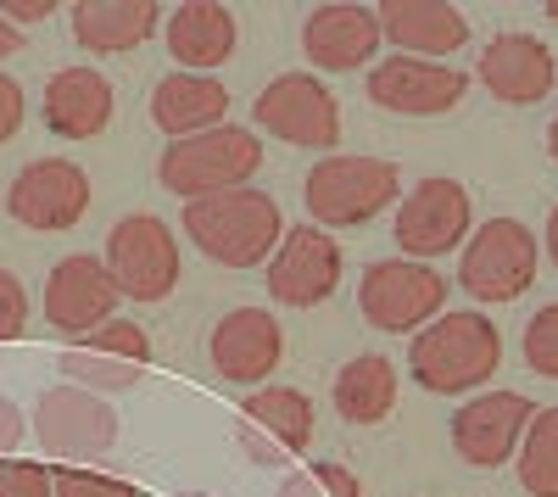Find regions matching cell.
<instances>
[{"instance_id":"cell-13","label":"cell","mask_w":558,"mask_h":497,"mask_svg":"<svg viewBox=\"0 0 558 497\" xmlns=\"http://www.w3.org/2000/svg\"><path fill=\"white\" fill-rule=\"evenodd\" d=\"M62 375H68V386H84L96 397L134 391L140 380L151 375V336L140 330L134 319H112V325H101V330H89V336L62 347Z\"/></svg>"},{"instance_id":"cell-18","label":"cell","mask_w":558,"mask_h":497,"mask_svg":"<svg viewBox=\"0 0 558 497\" xmlns=\"http://www.w3.org/2000/svg\"><path fill=\"white\" fill-rule=\"evenodd\" d=\"M380 12L357 7V0H330V7H313L302 23V51L318 73H357L375 68L380 57Z\"/></svg>"},{"instance_id":"cell-15","label":"cell","mask_w":558,"mask_h":497,"mask_svg":"<svg viewBox=\"0 0 558 497\" xmlns=\"http://www.w3.org/2000/svg\"><path fill=\"white\" fill-rule=\"evenodd\" d=\"M118 286L107 275L101 252H68L51 275H45V325L62 330L68 341L89 336L118 319Z\"/></svg>"},{"instance_id":"cell-4","label":"cell","mask_w":558,"mask_h":497,"mask_svg":"<svg viewBox=\"0 0 558 497\" xmlns=\"http://www.w3.org/2000/svg\"><path fill=\"white\" fill-rule=\"evenodd\" d=\"M263 168V134L246 123H218L191 141H168L157 157V185L179 202H207L223 191L252 185V173Z\"/></svg>"},{"instance_id":"cell-24","label":"cell","mask_w":558,"mask_h":497,"mask_svg":"<svg viewBox=\"0 0 558 497\" xmlns=\"http://www.w3.org/2000/svg\"><path fill=\"white\" fill-rule=\"evenodd\" d=\"M68 23H73L78 51L123 57V51H140L162 28V7L157 0H78V7H68Z\"/></svg>"},{"instance_id":"cell-39","label":"cell","mask_w":558,"mask_h":497,"mask_svg":"<svg viewBox=\"0 0 558 497\" xmlns=\"http://www.w3.org/2000/svg\"><path fill=\"white\" fill-rule=\"evenodd\" d=\"M547 23H558V0H547Z\"/></svg>"},{"instance_id":"cell-5","label":"cell","mask_w":558,"mask_h":497,"mask_svg":"<svg viewBox=\"0 0 558 497\" xmlns=\"http://www.w3.org/2000/svg\"><path fill=\"white\" fill-rule=\"evenodd\" d=\"M357 313L380 336H418L436 313H447V275L436 263L380 257L357 280Z\"/></svg>"},{"instance_id":"cell-12","label":"cell","mask_w":558,"mask_h":497,"mask_svg":"<svg viewBox=\"0 0 558 497\" xmlns=\"http://www.w3.org/2000/svg\"><path fill=\"white\" fill-rule=\"evenodd\" d=\"M7 213L34 235H62L89 213V173L73 157H34L7 185Z\"/></svg>"},{"instance_id":"cell-23","label":"cell","mask_w":558,"mask_h":497,"mask_svg":"<svg viewBox=\"0 0 558 497\" xmlns=\"http://www.w3.org/2000/svg\"><path fill=\"white\" fill-rule=\"evenodd\" d=\"M112 107H118V96H112V78L101 68L73 62V68H57L45 78L39 112H45V129L62 134V141H96L112 123Z\"/></svg>"},{"instance_id":"cell-36","label":"cell","mask_w":558,"mask_h":497,"mask_svg":"<svg viewBox=\"0 0 558 497\" xmlns=\"http://www.w3.org/2000/svg\"><path fill=\"white\" fill-rule=\"evenodd\" d=\"M23 45H28V34H23V28H12L7 17H0V62H7V57H17Z\"/></svg>"},{"instance_id":"cell-32","label":"cell","mask_w":558,"mask_h":497,"mask_svg":"<svg viewBox=\"0 0 558 497\" xmlns=\"http://www.w3.org/2000/svg\"><path fill=\"white\" fill-rule=\"evenodd\" d=\"M0 497H51V470L28 459L0 464Z\"/></svg>"},{"instance_id":"cell-7","label":"cell","mask_w":558,"mask_h":497,"mask_svg":"<svg viewBox=\"0 0 558 497\" xmlns=\"http://www.w3.org/2000/svg\"><path fill=\"white\" fill-rule=\"evenodd\" d=\"M101 263L118 286L123 302H168L184 280V257H179V235L157 213H129L112 223V235L101 246Z\"/></svg>"},{"instance_id":"cell-26","label":"cell","mask_w":558,"mask_h":497,"mask_svg":"<svg viewBox=\"0 0 558 497\" xmlns=\"http://www.w3.org/2000/svg\"><path fill=\"white\" fill-rule=\"evenodd\" d=\"M397 391H402L397 364H391V357H380V352L347 357L341 375H336V386H330L336 414H341L347 425H380V420L397 409Z\"/></svg>"},{"instance_id":"cell-30","label":"cell","mask_w":558,"mask_h":497,"mask_svg":"<svg viewBox=\"0 0 558 497\" xmlns=\"http://www.w3.org/2000/svg\"><path fill=\"white\" fill-rule=\"evenodd\" d=\"M51 497H140L134 481L96 475V470H51Z\"/></svg>"},{"instance_id":"cell-10","label":"cell","mask_w":558,"mask_h":497,"mask_svg":"<svg viewBox=\"0 0 558 497\" xmlns=\"http://www.w3.org/2000/svg\"><path fill=\"white\" fill-rule=\"evenodd\" d=\"M475 230V207H470V191L458 179H418V185L402 191V202L391 207V241L402 257L413 263H430V257H447L470 241Z\"/></svg>"},{"instance_id":"cell-40","label":"cell","mask_w":558,"mask_h":497,"mask_svg":"<svg viewBox=\"0 0 558 497\" xmlns=\"http://www.w3.org/2000/svg\"><path fill=\"white\" fill-rule=\"evenodd\" d=\"M191 497H207V492H191Z\"/></svg>"},{"instance_id":"cell-2","label":"cell","mask_w":558,"mask_h":497,"mask_svg":"<svg viewBox=\"0 0 558 497\" xmlns=\"http://www.w3.org/2000/svg\"><path fill=\"white\" fill-rule=\"evenodd\" d=\"M179 223H184V241L218 268H263L291 230L279 202L257 185L223 191V196H207V202H184Z\"/></svg>"},{"instance_id":"cell-31","label":"cell","mask_w":558,"mask_h":497,"mask_svg":"<svg viewBox=\"0 0 558 497\" xmlns=\"http://www.w3.org/2000/svg\"><path fill=\"white\" fill-rule=\"evenodd\" d=\"M28 330V291L12 268H0V341H17Z\"/></svg>"},{"instance_id":"cell-17","label":"cell","mask_w":558,"mask_h":497,"mask_svg":"<svg viewBox=\"0 0 558 497\" xmlns=\"http://www.w3.org/2000/svg\"><path fill=\"white\" fill-rule=\"evenodd\" d=\"M536 414L525 391H475L452 414V453L470 470H497L520 453V436Z\"/></svg>"},{"instance_id":"cell-33","label":"cell","mask_w":558,"mask_h":497,"mask_svg":"<svg viewBox=\"0 0 558 497\" xmlns=\"http://www.w3.org/2000/svg\"><path fill=\"white\" fill-rule=\"evenodd\" d=\"M23 118H28V96H23V84H17L7 68H0V146L17 141Z\"/></svg>"},{"instance_id":"cell-3","label":"cell","mask_w":558,"mask_h":497,"mask_svg":"<svg viewBox=\"0 0 558 497\" xmlns=\"http://www.w3.org/2000/svg\"><path fill=\"white\" fill-rule=\"evenodd\" d=\"M397 202H402V168L391 157L330 151L302 179V207H307V223H318V230H363Z\"/></svg>"},{"instance_id":"cell-19","label":"cell","mask_w":558,"mask_h":497,"mask_svg":"<svg viewBox=\"0 0 558 497\" xmlns=\"http://www.w3.org/2000/svg\"><path fill=\"white\" fill-rule=\"evenodd\" d=\"M470 78H481L502 107H536V101L553 96V84H558V57H553L547 39H536L525 28H508L481 51Z\"/></svg>"},{"instance_id":"cell-1","label":"cell","mask_w":558,"mask_h":497,"mask_svg":"<svg viewBox=\"0 0 558 497\" xmlns=\"http://www.w3.org/2000/svg\"><path fill=\"white\" fill-rule=\"evenodd\" d=\"M502 369V336L481 307H452L408 341V375L430 397H463Z\"/></svg>"},{"instance_id":"cell-34","label":"cell","mask_w":558,"mask_h":497,"mask_svg":"<svg viewBox=\"0 0 558 497\" xmlns=\"http://www.w3.org/2000/svg\"><path fill=\"white\" fill-rule=\"evenodd\" d=\"M0 17H7L12 28L51 23V17H57V0H0Z\"/></svg>"},{"instance_id":"cell-14","label":"cell","mask_w":558,"mask_h":497,"mask_svg":"<svg viewBox=\"0 0 558 497\" xmlns=\"http://www.w3.org/2000/svg\"><path fill=\"white\" fill-rule=\"evenodd\" d=\"M470 73H458L452 62H425V57H386L368 68L363 89L380 112L397 118H441L470 96Z\"/></svg>"},{"instance_id":"cell-38","label":"cell","mask_w":558,"mask_h":497,"mask_svg":"<svg viewBox=\"0 0 558 497\" xmlns=\"http://www.w3.org/2000/svg\"><path fill=\"white\" fill-rule=\"evenodd\" d=\"M547 157L558 162V112H553V123H547Z\"/></svg>"},{"instance_id":"cell-29","label":"cell","mask_w":558,"mask_h":497,"mask_svg":"<svg viewBox=\"0 0 558 497\" xmlns=\"http://www.w3.org/2000/svg\"><path fill=\"white\" fill-rule=\"evenodd\" d=\"M525 369L542 375V380H558V302L536 307L531 325H525Z\"/></svg>"},{"instance_id":"cell-6","label":"cell","mask_w":558,"mask_h":497,"mask_svg":"<svg viewBox=\"0 0 558 497\" xmlns=\"http://www.w3.org/2000/svg\"><path fill=\"white\" fill-rule=\"evenodd\" d=\"M542 246L520 218H486L470 230V241L458 246V286L475 302H520L536 286Z\"/></svg>"},{"instance_id":"cell-11","label":"cell","mask_w":558,"mask_h":497,"mask_svg":"<svg viewBox=\"0 0 558 497\" xmlns=\"http://www.w3.org/2000/svg\"><path fill=\"white\" fill-rule=\"evenodd\" d=\"M235 441L257 470H286L313 447V397L296 386L252 391L235 414Z\"/></svg>"},{"instance_id":"cell-25","label":"cell","mask_w":558,"mask_h":497,"mask_svg":"<svg viewBox=\"0 0 558 497\" xmlns=\"http://www.w3.org/2000/svg\"><path fill=\"white\" fill-rule=\"evenodd\" d=\"M151 123L168 141H191L218 123H229V89L213 73H168L151 89Z\"/></svg>"},{"instance_id":"cell-21","label":"cell","mask_w":558,"mask_h":497,"mask_svg":"<svg viewBox=\"0 0 558 497\" xmlns=\"http://www.w3.org/2000/svg\"><path fill=\"white\" fill-rule=\"evenodd\" d=\"M380 39L391 45V57H425L447 62L452 51L470 45V17L447 0H380Z\"/></svg>"},{"instance_id":"cell-22","label":"cell","mask_w":558,"mask_h":497,"mask_svg":"<svg viewBox=\"0 0 558 497\" xmlns=\"http://www.w3.org/2000/svg\"><path fill=\"white\" fill-rule=\"evenodd\" d=\"M162 45L173 57V73H213L235 57L241 23L218 0H184V7L162 12Z\"/></svg>"},{"instance_id":"cell-28","label":"cell","mask_w":558,"mask_h":497,"mask_svg":"<svg viewBox=\"0 0 558 497\" xmlns=\"http://www.w3.org/2000/svg\"><path fill=\"white\" fill-rule=\"evenodd\" d=\"M274 497H363V486H357V475H352L347 464L318 459V464H307V470H291L286 481H279Z\"/></svg>"},{"instance_id":"cell-27","label":"cell","mask_w":558,"mask_h":497,"mask_svg":"<svg viewBox=\"0 0 558 497\" xmlns=\"http://www.w3.org/2000/svg\"><path fill=\"white\" fill-rule=\"evenodd\" d=\"M520 486L531 497H558V409H536L525 436H520V453H514Z\"/></svg>"},{"instance_id":"cell-9","label":"cell","mask_w":558,"mask_h":497,"mask_svg":"<svg viewBox=\"0 0 558 497\" xmlns=\"http://www.w3.org/2000/svg\"><path fill=\"white\" fill-rule=\"evenodd\" d=\"M34 441L45 447V459H57L68 470H89L118 447V414L107 397L84 391V386H51V391H39Z\"/></svg>"},{"instance_id":"cell-35","label":"cell","mask_w":558,"mask_h":497,"mask_svg":"<svg viewBox=\"0 0 558 497\" xmlns=\"http://www.w3.org/2000/svg\"><path fill=\"white\" fill-rule=\"evenodd\" d=\"M23 436H28V425H23V409H17L12 397H0V459H12Z\"/></svg>"},{"instance_id":"cell-37","label":"cell","mask_w":558,"mask_h":497,"mask_svg":"<svg viewBox=\"0 0 558 497\" xmlns=\"http://www.w3.org/2000/svg\"><path fill=\"white\" fill-rule=\"evenodd\" d=\"M542 257L558 268V207L547 213V230H542Z\"/></svg>"},{"instance_id":"cell-20","label":"cell","mask_w":558,"mask_h":497,"mask_svg":"<svg viewBox=\"0 0 558 497\" xmlns=\"http://www.w3.org/2000/svg\"><path fill=\"white\" fill-rule=\"evenodd\" d=\"M207 357L229 386H263L279 369V357H286V330H279L268 307H235L213 325Z\"/></svg>"},{"instance_id":"cell-8","label":"cell","mask_w":558,"mask_h":497,"mask_svg":"<svg viewBox=\"0 0 558 497\" xmlns=\"http://www.w3.org/2000/svg\"><path fill=\"white\" fill-rule=\"evenodd\" d=\"M252 123H257V134H274L279 146L330 157L341 141V101L313 73H274L252 101Z\"/></svg>"},{"instance_id":"cell-16","label":"cell","mask_w":558,"mask_h":497,"mask_svg":"<svg viewBox=\"0 0 558 497\" xmlns=\"http://www.w3.org/2000/svg\"><path fill=\"white\" fill-rule=\"evenodd\" d=\"M268 268V302L279 307H318L341 286V246L318 223H291L279 252L263 263Z\"/></svg>"}]
</instances>
